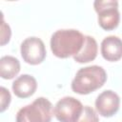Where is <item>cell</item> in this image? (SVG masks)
I'll return each mask as SVG.
<instances>
[{
	"mask_svg": "<svg viewBox=\"0 0 122 122\" xmlns=\"http://www.w3.org/2000/svg\"><path fill=\"white\" fill-rule=\"evenodd\" d=\"M85 35L77 30H58L51 38V50L58 58L76 55L82 49Z\"/></svg>",
	"mask_w": 122,
	"mask_h": 122,
	"instance_id": "cell-1",
	"label": "cell"
},
{
	"mask_svg": "<svg viewBox=\"0 0 122 122\" xmlns=\"http://www.w3.org/2000/svg\"><path fill=\"white\" fill-rule=\"evenodd\" d=\"M107 80V73L100 66L81 68L71 82V90L78 94H89L101 88Z\"/></svg>",
	"mask_w": 122,
	"mask_h": 122,
	"instance_id": "cell-2",
	"label": "cell"
},
{
	"mask_svg": "<svg viewBox=\"0 0 122 122\" xmlns=\"http://www.w3.org/2000/svg\"><path fill=\"white\" fill-rule=\"evenodd\" d=\"M53 115L52 104L45 97L36 98L31 104L21 108L16 122H51Z\"/></svg>",
	"mask_w": 122,
	"mask_h": 122,
	"instance_id": "cell-3",
	"label": "cell"
},
{
	"mask_svg": "<svg viewBox=\"0 0 122 122\" xmlns=\"http://www.w3.org/2000/svg\"><path fill=\"white\" fill-rule=\"evenodd\" d=\"M95 11L98 14V24L105 30H114L120 21L118 2L113 0H96L93 3Z\"/></svg>",
	"mask_w": 122,
	"mask_h": 122,
	"instance_id": "cell-4",
	"label": "cell"
},
{
	"mask_svg": "<svg viewBox=\"0 0 122 122\" xmlns=\"http://www.w3.org/2000/svg\"><path fill=\"white\" fill-rule=\"evenodd\" d=\"M82 103L74 97L61 98L53 108V114L59 122H77L82 112Z\"/></svg>",
	"mask_w": 122,
	"mask_h": 122,
	"instance_id": "cell-5",
	"label": "cell"
},
{
	"mask_svg": "<svg viewBox=\"0 0 122 122\" xmlns=\"http://www.w3.org/2000/svg\"><path fill=\"white\" fill-rule=\"evenodd\" d=\"M23 60L30 65L42 63L46 57V49L43 41L35 36L26 38L20 47Z\"/></svg>",
	"mask_w": 122,
	"mask_h": 122,
	"instance_id": "cell-6",
	"label": "cell"
},
{
	"mask_svg": "<svg viewBox=\"0 0 122 122\" xmlns=\"http://www.w3.org/2000/svg\"><path fill=\"white\" fill-rule=\"evenodd\" d=\"M120 98L117 93L111 90L102 92L95 100V109L97 112L104 117L114 115L119 110Z\"/></svg>",
	"mask_w": 122,
	"mask_h": 122,
	"instance_id": "cell-7",
	"label": "cell"
},
{
	"mask_svg": "<svg viewBox=\"0 0 122 122\" xmlns=\"http://www.w3.org/2000/svg\"><path fill=\"white\" fill-rule=\"evenodd\" d=\"M101 54L107 61L115 62L122 58V40L114 35L105 37L101 43Z\"/></svg>",
	"mask_w": 122,
	"mask_h": 122,
	"instance_id": "cell-8",
	"label": "cell"
},
{
	"mask_svg": "<svg viewBox=\"0 0 122 122\" xmlns=\"http://www.w3.org/2000/svg\"><path fill=\"white\" fill-rule=\"evenodd\" d=\"M36 89V79L30 74H22L12 83V92L19 98L30 97L35 92Z\"/></svg>",
	"mask_w": 122,
	"mask_h": 122,
	"instance_id": "cell-9",
	"label": "cell"
},
{
	"mask_svg": "<svg viewBox=\"0 0 122 122\" xmlns=\"http://www.w3.org/2000/svg\"><path fill=\"white\" fill-rule=\"evenodd\" d=\"M97 43L92 36L85 35V42L81 51L73 56L74 61L78 63H88L95 59L97 55Z\"/></svg>",
	"mask_w": 122,
	"mask_h": 122,
	"instance_id": "cell-10",
	"label": "cell"
},
{
	"mask_svg": "<svg viewBox=\"0 0 122 122\" xmlns=\"http://www.w3.org/2000/svg\"><path fill=\"white\" fill-rule=\"evenodd\" d=\"M20 71V62L17 58L6 55L0 59V76L3 79H12Z\"/></svg>",
	"mask_w": 122,
	"mask_h": 122,
	"instance_id": "cell-11",
	"label": "cell"
},
{
	"mask_svg": "<svg viewBox=\"0 0 122 122\" xmlns=\"http://www.w3.org/2000/svg\"><path fill=\"white\" fill-rule=\"evenodd\" d=\"M77 122H99V120L95 111L90 106H85Z\"/></svg>",
	"mask_w": 122,
	"mask_h": 122,
	"instance_id": "cell-12",
	"label": "cell"
},
{
	"mask_svg": "<svg viewBox=\"0 0 122 122\" xmlns=\"http://www.w3.org/2000/svg\"><path fill=\"white\" fill-rule=\"evenodd\" d=\"M10 35H11L10 28L8 24H6V22L4 21V18L2 17V22H1V45L2 46H4L10 41Z\"/></svg>",
	"mask_w": 122,
	"mask_h": 122,
	"instance_id": "cell-13",
	"label": "cell"
},
{
	"mask_svg": "<svg viewBox=\"0 0 122 122\" xmlns=\"http://www.w3.org/2000/svg\"><path fill=\"white\" fill-rule=\"evenodd\" d=\"M0 92H1V112H3L7 108H9V105L10 103V92L4 88V87H1L0 88Z\"/></svg>",
	"mask_w": 122,
	"mask_h": 122,
	"instance_id": "cell-14",
	"label": "cell"
}]
</instances>
